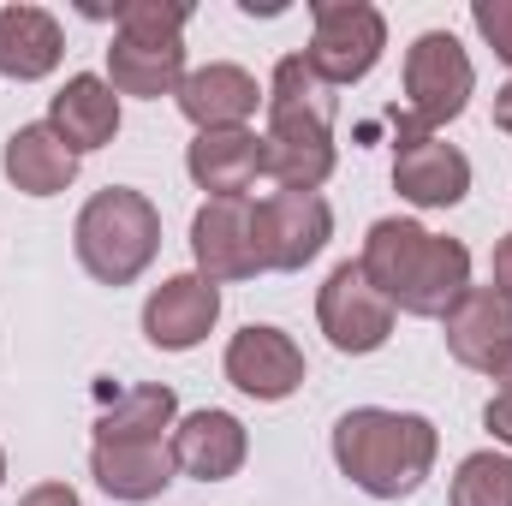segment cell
Here are the masks:
<instances>
[{"instance_id":"cell-16","label":"cell","mask_w":512,"mask_h":506,"mask_svg":"<svg viewBox=\"0 0 512 506\" xmlns=\"http://www.w3.org/2000/svg\"><path fill=\"white\" fill-rule=\"evenodd\" d=\"M441 334H447V352L453 364L477 370V376H501L512 358V304L495 286H471L447 316H441Z\"/></svg>"},{"instance_id":"cell-1","label":"cell","mask_w":512,"mask_h":506,"mask_svg":"<svg viewBox=\"0 0 512 506\" xmlns=\"http://www.w3.org/2000/svg\"><path fill=\"white\" fill-rule=\"evenodd\" d=\"M262 114V179H274V191H322L340 167V90L322 84L304 54H280Z\"/></svg>"},{"instance_id":"cell-22","label":"cell","mask_w":512,"mask_h":506,"mask_svg":"<svg viewBox=\"0 0 512 506\" xmlns=\"http://www.w3.org/2000/svg\"><path fill=\"white\" fill-rule=\"evenodd\" d=\"M179 423V393L161 387V381H137L120 387L102 417H96V441H167Z\"/></svg>"},{"instance_id":"cell-30","label":"cell","mask_w":512,"mask_h":506,"mask_svg":"<svg viewBox=\"0 0 512 506\" xmlns=\"http://www.w3.org/2000/svg\"><path fill=\"white\" fill-rule=\"evenodd\" d=\"M0 489H6V453H0Z\"/></svg>"},{"instance_id":"cell-29","label":"cell","mask_w":512,"mask_h":506,"mask_svg":"<svg viewBox=\"0 0 512 506\" xmlns=\"http://www.w3.org/2000/svg\"><path fill=\"white\" fill-rule=\"evenodd\" d=\"M495 381H501V387H512V358H507V370H501V376H495Z\"/></svg>"},{"instance_id":"cell-25","label":"cell","mask_w":512,"mask_h":506,"mask_svg":"<svg viewBox=\"0 0 512 506\" xmlns=\"http://www.w3.org/2000/svg\"><path fill=\"white\" fill-rule=\"evenodd\" d=\"M483 429L495 435L501 453H512V387H495V393H489V405H483Z\"/></svg>"},{"instance_id":"cell-23","label":"cell","mask_w":512,"mask_h":506,"mask_svg":"<svg viewBox=\"0 0 512 506\" xmlns=\"http://www.w3.org/2000/svg\"><path fill=\"white\" fill-rule=\"evenodd\" d=\"M447 506H512V453L501 447L465 453L447 483Z\"/></svg>"},{"instance_id":"cell-10","label":"cell","mask_w":512,"mask_h":506,"mask_svg":"<svg viewBox=\"0 0 512 506\" xmlns=\"http://www.w3.org/2000/svg\"><path fill=\"white\" fill-rule=\"evenodd\" d=\"M191 262L215 286L256 280V197H203V209L191 215Z\"/></svg>"},{"instance_id":"cell-18","label":"cell","mask_w":512,"mask_h":506,"mask_svg":"<svg viewBox=\"0 0 512 506\" xmlns=\"http://www.w3.org/2000/svg\"><path fill=\"white\" fill-rule=\"evenodd\" d=\"M78 167H84V155L66 149V137L48 126V120L18 126L6 137V149H0V173H6V185L24 191V197H60V191H72Z\"/></svg>"},{"instance_id":"cell-7","label":"cell","mask_w":512,"mask_h":506,"mask_svg":"<svg viewBox=\"0 0 512 506\" xmlns=\"http://www.w3.org/2000/svg\"><path fill=\"white\" fill-rule=\"evenodd\" d=\"M387 54V18L370 0H316L310 6V48L304 60L316 66L322 84L346 90L364 84Z\"/></svg>"},{"instance_id":"cell-27","label":"cell","mask_w":512,"mask_h":506,"mask_svg":"<svg viewBox=\"0 0 512 506\" xmlns=\"http://www.w3.org/2000/svg\"><path fill=\"white\" fill-rule=\"evenodd\" d=\"M489 286L512 304V233H507V239H495V256H489Z\"/></svg>"},{"instance_id":"cell-8","label":"cell","mask_w":512,"mask_h":506,"mask_svg":"<svg viewBox=\"0 0 512 506\" xmlns=\"http://www.w3.org/2000/svg\"><path fill=\"white\" fill-rule=\"evenodd\" d=\"M393 322H399V310L370 286V274H364L358 262H334L328 280L316 286V328H322L328 346L346 352V358L382 352L387 340H393Z\"/></svg>"},{"instance_id":"cell-17","label":"cell","mask_w":512,"mask_h":506,"mask_svg":"<svg viewBox=\"0 0 512 506\" xmlns=\"http://www.w3.org/2000/svg\"><path fill=\"white\" fill-rule=\"evenodd\" d=\"M90 477L108 501L120 506H143V501H161L179 477L173 465V447L167 441H96L90 447Z\"/></svg>"},{"instance_id":"cell-14","label":"cell","mask_w":512,"mask_h":506,"mask_svg":"<svg viewBox=\"0 0 512 506\" xmlns=\"http://www.w3.org/2000/svg\"><path fill=\"white\" fill-rule=\"evenodd\" d=\"M167 447H173L179 477H191V483H227V477H239L245 459H251V435H245V423H239L233 411H221V405L185 411V417L173 423Z\"/></svg>"},{"instance_id":"cell-15","label":"cell","mask_w":512,"mask_h":506,"mask_svg":"<svg viewBox=\"0 0 512 506\" xmlns=\"http://www.w3.org/2000/svg\"><path fill=\"white\" fill-rule=\"evenodd\" d=\"M179 114L197 131H239L256 120V108L268 102V84H256V72L233 66V60H209V66H191L185 84H179Z\"/></svg>"},{"instance_id":"cell-28","label":"cell","mask_w":512,"mask_h":506,"mask_svg":"<svg viewBox=\"0 0 512 506\" xmlns=\"http://www.w3.org/2000/svg\"><path fill=\"white\" fill-rule=\"evenodd\" d=\"M495 131H507L512 137V78L495 90Z\"/></svg>"},{"instance_id":"cell-2","label":"cell","mask_w":512,"mask_h":506,"mask_svg":"<svg viewBox=\"0 0 512 506\" xmlns=\"http://www.w3.org/2000/svg\"><path fill=\"white\" fill-rule=\"evenodd\" d=\"M358 268L370 274V286L382 292L399 316H417V322H441L471 292V251H465V239L429 233L411 215L376 221L364 233Z\"/></svg>"},{"instance_id":"cell-13","label":"cell","mask_w":512,"mask_h":506,"mask_svg":"<svg viewBox=\"0 0 512 506\" xmlns=\"http://www.w3.org/2000/svg\"><path fill=\"white\" fill-rule=\"evenodd\" d=\"M221 322V286L191 274H167L149 298H143V340L155 352H197Z\"/></svg>"},{"instance_id":"cell-6","label":"cell","mask_w":512,"mask_h":506,"mask_svg":"<svg viewBox=\"0 0 512 506\" xmlns=\"http://www.w3.org/2000/svg\"><path fill=\"white\" fill-rule=\"evenodd\" d=\"M471 96H477V66H471L465 42L453 30H423L405 48V96L393 108V126L441 137L471 108Z\"/></svg>"},{"instance_id":"cell-24","label":"cell","mask_w":512,"mask_h":506,"mask_svg":"<svg viewBox=\"0 0 512 506\" xmlns=\"http://www.w3.org/2000/svg\"><path fill=\"white\" fill-rule=\"evenodd\" d=\"M471 24H477V36L495 48V60L512 66V0H477V6H471Z\"/></svg>"},{"instance_id":"cell-3","label":"cell","mask_w":512,"mask_h":506,"mask_svg":"<svg viewBox=\"0 0 512 506\" xmlns=\"http://www.w3.org/2000/svg\"><path fill=\"white\" fill-rule=\"evenodd\" d=\"M334 465L340 477L370 501H411L441 459V429L423 411L393 405H352L334 423Z\"/></svg>"},{"instance_id":"cell-4","label":"cell","mask_w":512,"mask_h":506,"mask_svg":"<svg viewBox=\"0 0 512 506\" xmlns=\"http://www.w3.org/2000/svg\"><path fill=\"white\" fill-rule=\"evenodd\" d=\"M185 24H191V0H126L114 6V42H108V84L126 102H161L179 96L185 84Z\"/></svg>"},{"instance_id":"cell-20","label":"cell","mask_w":512,"mask_h":506,"mask_svg":"<svg viewBox=\"0 0 512 506\" xmlns=\"http://www.w3.org/2000/svg\"><path fill=\"white\" fill-rule=\"evenodd\" d=\"M48 126L66 137V149L96 155L120 137V96L102 72H72L54 96H48Z\"/></svg>"},{"instance_id":"cell-19","label":"cell","mask_w":512,"mask_h":506,"mask_svg":"<svg viewBox=\"0 0 512 506\" xmlns=\"http://www.w3.org/2000/svg\"><path fill=\"white\" fill-rule=\"evenodd\" d=\"M185 173L203 197H251V185L262 179V131H197L185 143Z\"/></svg>"},{"instance_id":"cell-11","label":"cell","mask_w":512,"mask_h":506,"mask_svg":"<svg viewBox=\"0 0 512 506\" xmlns=\"http://www.w3.org/2000/svg\"><path fill=\"white\" fill-rule=\"evenodd\" d=\"M221 370H227V381H233L245 399L280 405V399H292V393L304 387V346H298L286 328H274V322H251V328H239V334L227 340Z\"/></svg>"},{"instance_id":"cell-26","label":"cell","mask_w":512,"mask_h":506,"mask_svg":"<svg viewBox=\"0 0 512 506\" xmlns=\"http://www.w3.org/2000/svg\"><path fill=\"white\" fill-rule=\"evenodd\" d=\"M18 506H84V501H78L72 483H36V489L18 495Z\"/></svg>"},{"instance_id":"cell-5","label":"cell","mask_w":512,"mask_h":506,"mask_svg":"<svg viewBox=\"0 0 512 506\" xmlns=\"http://www.w3.org/2000/svg\"><path fill=\"white\" fill-rule=\"evenodd\" d=\"M72 251L84 262V274L96 286H131L149 274V262L161 256V209L131 191V185H108L96 191L78 221H72Z\"/></svg>"},{"instance_id":"cell-9","label":"cell","mask_w":512,"mask_h":506,"mask_svg":"<svg viewBox=\"0 0 512 506\" xmlns=\"http://www.w3.org/2000/svg\"><path fill=\"white\" fill-rule=\"evenodd\" d=\"M334 239V209L322 191H268L256 197V256L262 274H298Z\"/></svg>"},{"instance_id":"cell-12","label":"cell","mask_w":512,"mask_h":506,"mask_svg":"<svg viewBox=\"0 0 512 506\" xmlns=\"http://www.w3.org/2000/svg\"><path fill=\"white\" fill-rule=\"evenodd\" d=\"M393 191L411 209H459L471 197V155L447 137L399 131L393 143Z\"/></svg>"},{"instance_id":"cell-21","label":"cell","mask_w":512,"mask_h":506,"mask_svg":"<svg viewBox=\"0 0 512 506\" xmlns=\"http://www.w3.org/2000/svg\"><path fill=\"white\" fill-rule=\"evenodd\" d=\"M66 60V30L48 6H0V78L12 84H42Z\"/></svg>"}]
</instances>
